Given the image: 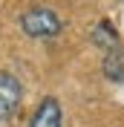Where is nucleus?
Returning <instances> with one entry per match:
<instances>
[{"label":"nucleus","instance_id":"f03ea898","mask_svg":"<svg viewBox=\"0 0 124 127\" xmlns=\"http://www.w3.org/2000/svg\"><path fill=\"white\" fill-rule=\"evenodd\" d=\"M20 101H23V84L17 75L0 69V121L15 119L17 110H20Z\"/></svg>","mask_w":124,"mask_h":127},{"label":"nucleus","instance_id":"7ed1b4c3","mask_svg":"<svg viewBox=\"0 0 124 127\" xmlns=\"http://www.w3.org/2000/svg\"><path fill=\"white\" fill-rule=\"evenodd\" d=\"M29 127H63V107H61V101L55 95H46L38 104Z\"/></svg>","mask_w":124,"mask_h":127},{"label":"nucleus","instance_id":"f257e3e1","mask_svg":"<svg viewBox=\"0 0 124 127\" xmlns=\"http://www.w3.org/2000/svg\"><path fill=\"white\" fill-rule=\"evenodd\" d=\"M20 29L32 40H52L63 32V20L49 6H32L20 15Z\"/></svg>","mask_w":124,"mask_h":127},{"label":"nucleus","instance_id":"20e7f679","mask_svg":"<svg viewBox=\"0 0 124 127\" xmlns=\"http://www.w3.org/2000/svg\"><path fill=\"white\" fill-rule=\"evenodd\" d=\"M101 72H104V78L113 81V84H124V46L121 43H118L116 49H107V52H104Z\"/></svg>","mask_w":124,"mask_h":127},{"label":"nucleus","instance_id":"39448f33","mask_svg":"<svg viewBox=\"0 0 124 127\" xmlns=\"http://www.w3.org/2000/svg\"><path fill=\"white\" fill-rule=\"evenodd\" d=\"M93 43H95V46H101L104 52H107V49H116L118 43H121L118 29L110 23V20H98V26L93 29Z\"/></svg>","mask_w":124,"mask_h":127}]
</instances>
